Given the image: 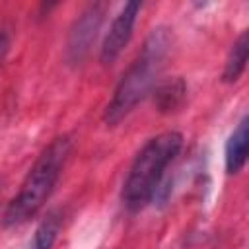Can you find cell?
I'll use <instances>...</instances> for the list:
<instances>
[{"mask_svg":"<svg viewBox=\"0 0 249 249\" xmlns=\"http://www.w3.org/2000/svg\"><path fill=\"white\" fill-rule=\"evenodd\" d=\"M152 95H154L156 109L160 113H173V111L181 109L187 99V84L181 76L160 80L154 86Z\"/></svg>","mask_w":249,"mask_h":249,"instance_id":"52a82bcc","label":"cell"},{"mask_svg":"<svg viewBox=\"0 0 249 249\" xmlns=\"http://www.w3.org/2000/svg\"><path fill=\"white\" fill-rule=\"evenodd\" d=\"M171 51V35L167 27H156L146 37L138 56L119 80L111 101L103 113V121L113 126L121 123L160 82L165 58Z\"/></svg>","mask_w":249,"mask_h":249,"instance_id":"6da1fadb","label":"cell"},{"mask_svg":"<svg viewBox=\"0 0 249 249\" xmlns=\"http://www.w3.org/2000/svg\"><path fill=\"white\" fill-rule=\"evenodd\" d=\"M70 150V138L58 136L39 154L29 173L25 175L18 195L10 200L4 212V226H21L45 206L66 165Z\"/></svg>","mask_w":249,"mask_h":249,"instance_id":"3957f363","label":"cell"},{"mask_svg":"<svg viewBox=\"0 0 249 249\" xmlns=\"http://www.w3.org/2000/svg\"><path fill=\"white\" fill-rule=\"evenodd\" d=\"M247 56H249V31H241V35L235 39L226 58V66L222 72V80L226 84H235L241 78L247 66Z\"/></svg>","mask_w":249,"mask_h":249,"instance_id":"ba28073f","label":"cell"},{"mask_svg":"<svg viewBox=\"0 0 249 249\" xmlns=\"http://www.w3.org/2000/svg\"><path fill=\"white\" fill-rule=\"evenodd\" d=\"M138 12H140V2H128L121 8V12L111 21L109 31H107L103 45H101V53H99V58L105 66L113 64L121 56L124 47L128 45L136 18H138Z\"/></svg>","mask_w":249,"mask_h":249,"instance_id":"5b68a950","label":"cell"},{"mask_svg":"<svg viewBox=\"0 0 249 249\" xmlns=\"http://www.w3.org/2000/svg\"><path fill=\"white\" fill-rule=\"evenodd\" d=\"M181 148L183 134L175 130L161 132L142 146L123 183L121 198L128 212H140L156 198L165 169L179 156Z\"/></svg>","mask_w":249,"mask_h":249,"instance_id":"7a4b0ae2","label":"cell"},{"mask_svg":"<svg viewBox=\"0 0 249 249\" xmlns=\"http://www.w3.org/2000/svg\"><path fill=\"white\" fill-rule=\"evenodd\" d=\"M101 21H103V4H91L74 21L66 45V58L70 64H80L88 56L101 27Z\"/></svg>","mask_w":249,"mask_h":249,"instance_id":"277c9868","label":"cell"},{"mask_svg":"<svg viewBox=\"0 0 249 249\" xmlns=\"http://www.w3.org/2000/svg\"><path fill=\"white\" fill-rule=\"evenodd\" d=\"M249 146V117L243 115L233 132L226 142V171L228 175H237L247 161Z\"/></svg>","mask_w":249,"mask_h":249,"instance_id":"8992f818","label":"cell"},{"mask_svg":"<svg viewBox=\"0 0 249 249\" xmlns=\"http://www.w3.org/2000/svg\"><path fill=\"white\" fill-rule=\"evenodd\" d=\"M8 49H10V39H8V35L4 31H0V66H2L4 58H6V54H8Z\"/></svg>","mask_w":249,"mask_h":249,"instance_id":"30bf717a","label":"cell"},{"mask_svg":"<svg viewBox=\"0 0 249 249\" xmlns=\"http://www.w3.org/2000/svg\"><path fill=\"white\" fill-rule=\"evenodd\" d=\"M58 230H60V216L53 212L37 228L33 241H31V249H51L58 235Z\"/></svg>","mask_w":249,"mask_h":249,"instance_id":"9c48e42d","label":"cell"}]
</instances>
